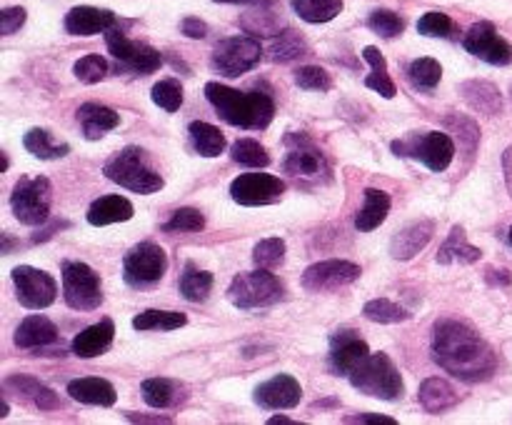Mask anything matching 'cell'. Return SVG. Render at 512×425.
<instances>
[{"mask_svg":"<svg viewBox=\"0 0 512 425\" xmlns=\"http://www.w3.org/2000/svg\"><path fill=\"white\" fill-rule=\"evenodd\" d=\"M165 270H168V255L160 245L150 243V240L130 248L123 260V278L133 288L155 285L158 280H163Z\"/></svg>","mask_w":512,"mask_h":425,"instance_id":"30bf717a","label":"cell"},{"mask_svg":"<svg viewBox=\"0 0 512 425\" xmlns=\"http://www.w3.org/2000/svg\"><path fill=\"white\" fill-rule=\"evenodd\" d=\"M215 3H233V5H260V8H265V5H273L275 0H215Z\"/></svg>","mask_w":512,"mask_h":425,"instance_id":"11a10c76","label":"cell"},{"mask_svg":"<svg viewBox=\"0 0 512 425\" xmlns=\"http://www.w3.org/2000/svg\"><path fill=\"white\" fill-rule=\"evenodd\" d=\"M303 400V385L288 373L265 380L255 388V403L265 410H290Z\"/></svg>","mask_w":512,"mask_h":425,"instance_id":"e0dca14e","label":"cell"},{"mask_svg":"<svg viewBox=\"0 0 512 425\" xmlns=\"http://www.w3.org/2000/svg\"><path fill=\"white\" fill-rule=\"evenodd\" d=\"M363 58L368 60L370 68H373V73L365 78V85H368L370 90H375V93L383 95V98H388V100L395 98V93H398V90H395V83L390 80V75H388V60H385V55L380 53L375 45H368V48L363 50Z\"/></svg>","mask_w":512,"mask_h":425,"instance_id":"4dcf8cb0","label":"cell"},{"mask_svg":"<svg viewBox=\"0 0 512 425\" xmlns=\"http://www.w3.org/2000/svg\"><path fill=\"white\" fill-rule=\"evenodd\" d=\"M73 73L80 83L93 85L100 83V80L108 75V63H105V58H100V55H85V58H80L78 63L73 65Z\"/></svg>","mask_w":512,"mask_h":425,"instance_id":"bcb514c9","label":"cell"},{"mask_svg":"<svg viewBox=\"0 0 512 425\" xmlns=\"http://www.w3.org/2000/svg\"><path fill=\"white\" fill-rule=\"evenodd\" d=\"M345 423H373V425H398V420L388 418V415H355V418H345Z\"/></svg>","mask_w":512,"mask_h":425,"instance_id":"816d5d0a","label":"cell"},{"mask_svg":"<svg viewBox=\"0 0 512 425\" xmlns=\"http://www.w3.org/2000/svg\"><path fill=\"white\" fill-rule=\"evenodd\" d=\"M368 25L373 33H378L380 38H395V35L403 33L405 23L398 13L393 10H373L368 18Z\"/></svg>","mask_w":512,"mask_h":425,"instance_id":"ee69618b","label":"cell"},{"mask_svg":"<svg viewBox=\"0 0 512 425\" xmlns=\"http://www.w3.org/2000/svg\"><path fill=\"white\" fill-rule=\"evenodd\" d=\"M185 323H188V318L183 313H175V310H145L133 318L135 330H178Z\"/></svg>","mask_w":512,"mask_h":425,"instance_id":"d590c367","label":"cell"},{"mask_svg":"<svg viewBox=\"0 0 512 425\" xmlns=\"http://www.w3.org/2000/svg\"><path fill=\"white\" fill-rule=\"evenodd\" d=\"M50 200H53V188L50 180L38 175V178H20L10 195V208L13 215L23 225H43L50 218Z\"/></svg>","mask_w":512,"mask_h":425,"instance_id":"52a82bcc","label":"cell"},{"mask_svg":"<svg viewBox=\"0 0 512 425\" xmlns=\"http://www.w3.org/2000/svg\"><path fill=\"white\" fill-rule=\"evenodd\" d=\"M63 298L75 310H95L103 303V288L100 278L90 265L80 260H65L63 263Z\"/></svg>","mask_w":512,"mask_h":425,"instance_id":"9c48e42d","label":"cell"},{"mask_svg":"<svg viewBox=\"0 0 512 425\" xmlns=\"http://www.w3.org/2000/svg\"><path fill=\"white\" fill-rule=\"evenodd\" d=\"M10 245H13V240L8 235H3V253H10Z\"/></svg>","mask_w":512,"mask_h":425,"instance_id":"6f0895ef","label":"cell"},{"mask_svg":"<svg viewBox=\"0 0 512 425\" xmlns=\"http://www.w3.org/2000/svg\"><path fill=\"white\" fill-rule=\"evenodd\" d=\"M360 278V265L350 260H320L303 273V288L310 293H330Z\"/></svg>","mask_w":512,"mask_h":425,"instance_id":"9a60e30c","label":"cell"},{"mask_svg":"<svg viewBox=\"0 0 512 425\" xmlns=\"http://www.w3.org/2000/svg\"><path fill=\"white\" fill-rule=\"evenodd\" d=\"M293 10L305 23H330L343 13V0H293Z\"/></svg>","mask_w":512,"mask_h":425,"instance_id":"e575fe53","label":"cell"},{"mask_svg":"<svg viewBox=\"0 0 512 425\" xmlns=\"http://www.w3.org/2000/svg\"><path fill=\"white\" fill-rule=\"evenodd\" d=\"M508 240H510V245H512V225H510V233H508Z\"/></svg>","mask_w":512,"mask_h":425,"instance_id":"680465c9","label":"cell"},{"mask_svg":"<svg viewBox=\"0 0 512 425\" xmlns=\"http://www.w3.org/2000/svg\"><path fill=\"white\" fill-rule=\"evenodd\" d=\"M15 283V293H18L20 305H25L28 310H43L48 305L55 303L58 298V283L50 273L38 268H30V265H18L10 273Z\"/></svg>","mask_w":512,"mask_h":425,"instance_id":"7c38bea8","label":"cell"},{"mask_svg":"<svg viewBox=\"0 0 512 425\" xmlns=\"http://www.w3.org/2000/svg\"><path fill=\"white\" fill-rule=\"evenodd\" d=\"M78 120L83 125V133L88 140H98L103 138L108 130L118 128L120 123V115L115 113L113 108L108 105H100V103H83L78 108Z\"/></svg>","mask_w":512,"mask_h":425,"instance_id":"d4e9b609","label":"cell"},{"mask_svg":"<svg viewBox=\"0 0 512 425\" xmlns=\"http://www.w3.org/2000/svg\"><path fill=\"white\" fill-rule=\"evenodd\" d=\"M283 293V283L265 268L253 270V273L235 275L233 283H230L228 288L230 303L240 310L268 308V305L280 303V300H283Z\"/></svg>","mask_w":512,"mask_h":425,"instance_id":"5b68a950","label":"cell"},{"mask_svg":"<svg viewBox=\"0 0 512 425\" xmlns=\"http://www.w3.org/2000/svg\"><path fill=\"white\" fill-rule=\"evenodd\" d=\"M210 290H213V273L195 268L193 263L185 265L183 275H180V295L190 303H203Z\"/></svg>","mask_w":512,"mask_h":425,"instance_id":"836d02e7","label":"cell"},{"mask_svg":"<svg viewBox=\"0 0 512 425\" xmlns=\"http://www.w3.org/2000/svg\"><path fill=\"white\" fill-rule=\"evenodd\" d=\"M68 395L78 403L85 405H100V408H110L118 400L113 383L103 378H75L68 383Z\"/></svg>","mask_w":512,"mask_h":425,"instance_id":"603a6c76","label":"cell"},{"mask_svg":"<svg viewBox=\"0 0 512 425\" xmlns=\"http://www.w3.org/2000/svg\"><path fill=\"white\" fill-rule=\"evenodd\" d=\"M393 150L400 158H415L428 165L435 173H443L455 158V143L448 133L428 130V133H413L405 140H393Z\"/></svg>","mask_w":512,"mask_h":425,"instance_id":"8992f818","label":"cell"},{"mask_svg":"<svg viewBox=\"0 0 512 425\" xmlns=\"http://www.w3.org/2000/svg\"><path fill=\"white\" fill-rule=\"evenodd\" d=\"M285 183L270 173H243L230 183V198L238 205H270L283 198Z\"/></svg>","mask_w":512,"mask_h":425,"instance_id":"4fadbf2b","label":"cell"},{"mask_svg":"<svg viewBox=\"0 0 512 425\" xmlns=\"http://www.w3.org/2000/svg\"><path fill=\"white\" fill-rule=\"evenodd\" d=\"M305 53H308V45H305V40L300 38L298 33H293V30L280 33L278 38L273 40V45H270V58H273L275 63H288V60L300 58V55Z\"/></svg>","mask_w":512,"mask_h":425,"instance_id":"f35d334b","label":"cell"},{"mask_svg":"<svg viewBox=\"0 0 512 425\" xmlns=\"http://www.w3.org/2000/svg\"><path fill=\"white\" fill-rule=\"evenodd\" d=\"M125 418L133 423H173L168 415H138V413H125Z\"/></svg>","mask_w":512,"mask_h":425,"instance_id":"f5cc1de1","label":"cell"},{"mask_svg":"<svg viewBox=\"0 0 512 425\" xmlns=\"http://www.w3.org/2000/svg\"><path fill=\"white\" fill-rule=\"evenodd\" d=\"M453 30H455L453 20H450L445 13H438V10L425 13L423 18L418 20V33L428 35V38H450Z\"/></svg>","mask_w":512,"mask_h":425,"instance_id":"c3c4849f","label":"cell"},{"mask_svg":"<svg viewBox=\"0 0 512 425\" xmlns=\"http://www.w3.org/2000/svg\"><path fill=\"white\" fill-rule=\"evenodd\" d=\"M113 335H115L113 320L103 318L100 323L90 325V328H85L83 333L75 335L73 353L78 355V358H98V355H103L105 350L110 348Z\"/></svg>","mask_w":512,"mask_h":425,"instance_id":"44dd1931","label":"cell"},{"mask_svg":"<svg viewBox=\"0 0 512 425\" xmlns=\"http://www.w3.org/2000/svg\"><path fill=\"white\" fill-rule=\"evenodd\" d=\"M5 390L23 395V398H28L30 403L38 405L40 410L60 408V400L55 398V393L48 388V385L38 383V380L33 378H25V375H10V378H5Z\"/></svg>","mask_w":512,"mask_h":425,"instance_id":"f546056e","label":"cell"},{"mask_svg":"<svg viewBox=\"0 0 512 425\" xmlns=\"http://www.w3.org/2000/svg\"><path fill=\"white\" fill-rule=\"evenodd\" d=\"M368 355V343L355 335V330H338L330 338V365L338 375H350Z\"/></svg>","mask_w":512,"mask_h":425,"instance_id":"ac0fdd59","label":"cell"},{"mask_svg":"<svg viewBox=\"0 0 512 425\" xmlns=\"http://www.w3.org/2000/svg\"><path fill=\"white\" fill-rule=\"evenodd\" d=\"M460 93H463L465 103L470 108L480 110L485 115H498L503 110L500 90L493 83H488V80H468V83L460 85Z\"/></svg>","mask_w":512,"mask_h":425,"instance_id":"83f0119b","label":"cell"},{"mask_svg":"<svg viewBox=\"0 0 512 425\" xmlns=\"http://www.w3.org/2000/svg\"><path fill=\"white\" fill-rule=\"evenodd\" d=\"M188 133L190 143H193V148L198 150L203 158H218L225 150V135L220 133L215 125L203 123V120H193V123L188 125Z\"/></svg>","mask_w":512,"mask_h":425,"instance_id":"1f68e13d","label":"cell"},{"mask_svg":"<svg viewBox=\"0 0 512 425\" xmlns=\"http://www.w3.org/2000/svg\"><path fill=\"white\" fill-rule=\"evenodd\" d=\"M420 405H423L428 413L440 415L445 410L455 408L460 403V395L455 393L453 385L443 378H428L423 385H420Z\"/></svg>","mask_w":512,"mask_h":425,"instance_id":"484cf974","label":"cell"},{"mask_svg":"<svg viewBox=\"0 0 512 425\" xmlns=\"http://www.w3.org/2000/svg\"><path fill=\"white\" fill-rule=\"evenodd\" d=\"M25 23V8H5L0 13V33L13 35L15 30L23 28Z\"/></svg>","mask_w":512,"mask_h":425,"instance_id":"681fc988","label":"cell"},{"mask_svg":"<svg viewBox=\"0 0 512 425\" xmlns=\"http://www.w3.org/2000/svg\"><path fill=\"white\" fill-rule=\"evenodd\" d=\"M295 83H298V88L320 90V93L333 88L330 73L325 68H318V65H305V68H300L298 73H295Z\"/></svg>","mask_w":512,"mask_h":425,"instance_id":"7dc6e473","label":"cell"},{"mask_svg":"<svg viewBox=\"0 0 512 425\" xmlns=\"http://www.w3.org/2000/svg\"><path fill=\"white\" fill-rule=\"evenodd\" d=\"M390 213V195L385 190L368 188L365 190V205L360 208V213L355 215V228L360 233H370V230L378 228Z\"/></svg>","mask_w":512,"mask_h":425,"instance_id":"f1b7e54d","label":"cell"},{"mask_svg":"<svg viewBox=\"0 0 512 425\" xmlns=\"http://www.w3.org/2000/svg\"><path fill=\"white\" fill-rule=\"evenodd\" d=\"M230 158H233L235 163L245 165V168H265V165L270 163L268 150H265L258 140H250V138H243L238 140V143H233V148H230Z\"/></svg>","mask_w":512,"mask_h":425,"instance_id":"74e56055","label":"cell"},{"mask_svg":"<svg viewBox=\"0 0 512 425\" xmlns=\"http://www.w3.org/2000/svg\"><path fill=\"white\" fill-rule=\"evenodd\" d=\"M15 345L18 348H45V345H53L58 340V328H55L53 320H48L45 315H28L23 323L15 330Z\"/></svg>","mask_w":512,"mask_h":425,"instance_id":"7402d4cb","label":"cell"},{"mask_svg":"<svg viewBox=\"0 0 512 425\" xmlns=\"http://www.w3.org/2000/svg\"><path fill=\"white\" fill-rule=\"evenodd\" d=\"M205 98L218 110L220 118L225 123L235 125V128L263 130L273 123L275 103L268 93H260V90L240 93V90L228 88V85L208 83L205 85Z\"/></svg>","mask_w":512,"mask_h":425,"instance_id":"7a4b0ae2","label":"cell"},{"mask_svg":"<svg viewBox=\"0 0 512 425\" xmlns=\"http://www.w3.org/2000/svg\"><path fill=\"white\" fill-rule=\"evenodd\" d=\"M260 58H263V48H260L258 40L248 38V35H233V38H225L215 45L210 65H213L215 73L225 75V78H238V75L255 68Z\"/></svg>","mask_w":512,"mask_h":425,"instance_id":"ba28073f","label":"cell"},{"mask_svg":"<svg viewBox=\"0 0 512 425\" xmlns=\"http://www.w3.org/2000/svg\"><path fill=\"white\" fill-rule=\"evenodd\" d=\"M105 43H108L110 55L118 60V68L133 75H150L163 65V58L155 48L145 43H135V40L125 38L123 30L110 28L105 33Z\"/></svg>","mask_w":512,"mask_h":425,"instance_id":"8fae6325","label":"cell"},{"mask_svg":"<svg viewBox=\"0 0 512 425\" xmlns=\"http://www.w3.org/2000/svg\"><path fill=\"white\" fill-rule=\"evenodd\" d=\"M150 98H153V103L158 105V108H163L165 113H175V110H180V105H183V88H180L178 80L173 78L160 80V83L153 85Z\"/></svg>","mask_w":512,"mask_h":425,"instance_id":"b9f144b4","label":"cell"},{"mask_svg":"<svg viewBox=\"0 0 512 425\" xmlns=\"http://www.w3.org/2000/svg\"><path fill=\"white\" fill-rule=\"evenodd\" d=\"M268 423H270V425H278V423H283V425H290V423H293V420H290L288 415H273V418H270Z\"/></svg>","mask_w":512,"mask_h":425,"instance_id":"9f6ffc18","label":"cell"},{"mask_svg":"<svg viewBox=\"0 0 512 425\" xmlns=\"http://www.w3.org/2000/svg\"><path fill=\"white\" fill-rule=\"evenodd\" d=\"M133 218V203L123 195H103L88 208V223L95 228L113 223H125Z\"/></svg>","mask_w":512,"mask_h":425,"instance_id":"cb8c5ba5","label":"cell"},{"mask_svg":"<svg viewBox=\"0 0 512 425\" xmlns=\"http://www.w3.org/2000/svg\"><path fill=\"white\" fill-rule=\"evenodd\" d=\"M203 228H205V218L203 213L195 208L175 210L173 218L163 225V230H168V233H195V230H203Z\"/></svg>","mask_w":512,"mask_h":425,"instance_id":"f6af8a7d","label":"cell"},{"mask_svg":"<svg viewBox=\"0 0 512 425\" xmlns=\"http://www.w3.org/2000/svg\"><path fill=\"white\" fill-rule=\"evenodd\" d=\"M503 168H505V183H508V190L512 195V145L505 150V155H503Z\"/></svg>","mask_w":512,"mask_h":425,"instance_id":"db71d44e","label":"cell"},{"mask_svg":"<svg viewBox=\"0 0 512 425\" xmlns=\"http://www.w3.org/2000/svg\"><path fill=\"white\" fill-rule=\"evenodd\" d=\"M435 233L433 220H415V223L405 225L400 233H395V238L390 240V255L395 260H410L430 243Z\"/></svg>","mask_w":512,"mask_h":425,"instance_id":"d6986e66","label":"cell"},{"mask_svg":"<svg viewBox=\"0 0 512 425\" xmlns=\"http://www.w3.org/2000/svg\"><path fill=\"white\" fill-rule=\"evenodd\" d=\"M465 50L475 58L485 60L490 65H510L512 63V45L505 38H500L498 30L493 23L483 20V23H475L473 28L465 33L463 40Z\"/></svg>","mask_w":512,"mask_h":425,"instance_id":"2e32d148","label":"cell"},{"mask_svg":"<svg viewBox=\"0 0 512 425\" xmlns=\"http://www.w3.org/2000/svg\"><path fill=\"white\" fill-rule=\"evenodd\" d=\"M365 318L373 320V323H403L410 318V313L405 308H400L398 303L388 298H375L370 303H365L363 308Z\"/></svg>","mask_w":512,"mask_h":425,"instance_id":"60d3db41","label":"cell"},{"mask_svg":"<svg viewBox=\"0 0 512 425\" xmlns=\"http://www.w3.org/2000/svg\"><path fill=\"white\" fill-rule=\"evenodd\" d=\"M253 260L258 268H265V270L278 268V265L285 260V240L280 238L260 240V243L253 248Z\"/></svg>","mask_w":512,"mask_h":425,"instance_id":"7bdbcfd3","label":"cell"},{"mask_svg":"<svg viewBox=\"0 0 512 425\" xmlns=\"http://www.w3.org/2000/svg\"><path fill=\"white\" fill-rule=\"evenodd\" d=\"M433 358L453 378L483 383L498 368L495 350L460 320H440L433 333Z\"/></svg>","mask_w":512,"mask_h":425,"instance_id":"6da1fadb","label":"cell"},{"mask_svg":"<svg viewBox=\"0 0 512 425\" xmlns=\"http://www.w3.org/2000/svg\"><path fill=\"white\" fill-rule=\"evenodd\" d=\"M180 30H183L188 38H205V35H208V25H205L200 18H185L183 25H180Z\"/></svg>","mask_w":512,"mask_h":425,"instance_id":"f907efd6","label":"cell"},{"mask_svg":"<svg viewBox=\"0 0 512 425\" xmlns=\"http://www.w3.org/2000/svg\"><path fill=\"white\" fill-rule=\"evenodd\" d=\"M103 173L108 175V180L118 183L120 188L133 190L138 195H150L158 193L165 185L163 175L150 165L148 153L138 145H128L120 153H115L113 158L105 163Z\"/></svg>","mask_w":512,"mask_h":425,"instance_id":"3957f363","label":"cell"},{"mask_svg":"<svg viewBox=\"0 0 512 425\" xmlns=\"http://www.w3.org/2000/svg\"><path fill=\"white\" fill-rule=\"evenodd\" d=\"M285 148H288V155L283 160L285 173L295 175V178H320L323 173H328L323 153L308 135H285Z\"/></svg>","mask_w":512,"mask_h":425,"instance_id":"5bb4252c","label":"cell"},{"mask_svg":"<svg viewBox=\"0 0 512 425\" xmlns=\"http://www.w3.org/2000/svg\"><path fill=\"white\" fill-rule=\"evenodd\" d=\"M115 25V15L110 10L90 8V5H80L65 15V30L70 35H98L108 33Z\"/></svg>","mask_w":512,"mask_h":425,"instance_id":"ffe728a7","label":"cell"},{"mask_svg":"<svg viewBox=\"0 0 512 425\" xmlns=\"http://www.w3.org/2000/svg\"><path fill=\"white\" fill-rule=\"evenodd\" d=\"M408 78L415 88L433 90L440 83V78H443V68H440V63L435 58H418L410 63Z\"/></svg>","mask_w":512,"mask_h":425,"instance_id":"8d00e7d4","label":"cell"},{"mask_svg":"<svg viewBox=\"0 0 512 425\" xmlns=\"http://www.w3.org/2000/svg\"><path fill=\"white\" fill-rule=\"evenodd\" d=\"M348 378L353 383V388L370 395V398L398 400L405 393L400 370L395 368V363L385 353H370Z\"/></svg>","mask_w":512,"mask_h":425,"instance_id":"277c9868","label":"cell"},{"mask_svg":"<svg viewBox=\"0 0 512 425\" xmlns=\"http://www.w3.org/2000/svg\"><path fill=\"white\" fill-rule=\"evenodd\" d=\"M480 258H483L480 248H475V245L468 243L465 230L460 228V225H455V228L450 230L448 240L440 245V253H438V263L443 265H470V263H478Z\"/></svg>","mask_w":512,"mask_h":425,"instance_id":"4316f807","label":"cell"},{"mask_svg":"<svg viewBox=\"0 0 512 425\" xmlns=\"http://www.w3.org/2000/svg\"><path fill=\"white\" fill-rule=\"evenodd\" d=\"M140 393H143L145 403L150 405V408H170V405L178 400V393H175V385L170 383V380L165 378H150L145 380L143 388H140Z\"/></svg>","mask_w":512,"mask_h":425,"instance_id":"ab89813d","label":"cell"},{"mask_svg":"<svg viewBox=\"0 0 512 425\" xmlns=\"http://www.w3.org/2000/svg\"><path fill=\"white\" fill-rule=\"evenodd\" d=\"M23 145L30 155H35V158L40 160H58L70 153L68 143H53L50 133L43 128H30L28 133L23 135Z\"/></svg>","mask_w":512,"mask_h":425,"instance_id":"d6a6232c","label":"cell"}]
</instances>
